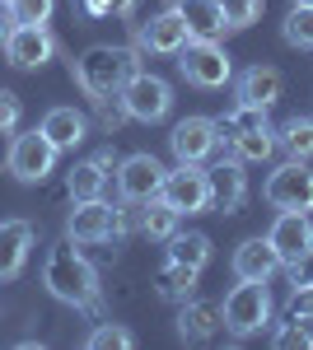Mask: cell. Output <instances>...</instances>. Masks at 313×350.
Masks as SVG:
<instances>
[{
	"label": "cell",
	"instance_id": "26",
	"mask_svg": "<svg viewBox=\"0 0 313 350\" xmlns=\"http://www.w3.org/2000/svg\"><path fill=\"white\" fill-rule=\"evenodd\" d=\"M276 145L286 150V159H304L313 163V117H290L276 131Z\"/></svg>",
	"mask_w": 313,
	"mask_h": 350
},
{
	"label": "cell",
	"instance_id": "29",
	"mask_svg": "<svg viewBox=\"0 0 313 350\" xmlns=\"http://www.w3.org/2000/svg\"><path fill=\"white\" fill-rule=\"evenodd\" d=\"M281 33H286L290 47L313 52V5H295V10L286 14V24H281Z\"/></svg>",
	"mask_w": 313,
	"mask_h": 350
},
{
	"label": "cell",
	"instance_id": "10",
	"mask_svg": "<svg viewBox=\"0 0 313 350\" xmlns=\"http://www.w3.org/2000/svg\"><path fill=\"white\" fill-rule=\"evenodd\" d=\"M178 336H183L187 346H220L225 336H229V327H225V304L220 299H183V308H178Z\"/></svg>",
	"mask_w": 313,
	"mask_h": 350
},
{
	"label": "cell",
	"instance_id": "9",
	"mask_svg": "<svg viewBox=\"0 0 313 350\" xmlns=\"http://www.w3.org/2000/svg\"><path fill=\"white\" fill-rule=\"evenodd\" d=\"M159 196H164L178 215H206V211H210L206 168H201V163H178V168H168V173H164Z\"/></svg>",
	"mask_w": 313,
	"mask_h": 350
},
{
	"label": "cell",
	"instance_id": "35",
	"mask_svg": "<svg viewBox=\"0 0 313 350\" xmlns=\"http://www.w3.org/2000/svg\"><path fill=\"white\" fill-rule=\"evenodd\" d=\"M290 318L313 323V285H295V295H290Z\"/></svg>",
	"mask_w": 313,
	"mask_h": 350
},
{
	"label": "cell",
	"instance_id": "18",
	"mask_svg": "<svg viewBox=\"0 0 313 350\" xmlns=\"http://www.w3.org/2000/svg\"><path fill=\"white\" fill-rule=\"evenodd\" d=\"M238 103H253V108H276L281 103V94H286V75L276 70V66H266V61H258V66H248L243 75H238L234 84Z\"/></svg>",
	"mask_w": 313,
	"mask_h": 350
},
{
	"label": "cell",
	"instance_id": "32",
	"mask_svg": "<svg viewBox=\"0 0 313 350\" xmlns=\"http://www.w3.org/2000/svg\"><path fill=\"white\" fill-rule=\"evenodd\" d=\"M52 10H56V0H10L14 24H47Z\"/></svg>",
	"mask_w": 313,
	"mask_h": 350
},
{
	"label": "cell",
	"instance_id": "14",
	"mask_svg": "<svg viewBox=\"0 0 313 350\" xmlns=\"http://www.w3.org/2000/svg\"><path fill=\"white\" fill-rule=\"evenodd\" d=\"M66 239H75L79 247L117 239V206H108L103 196H94V201H75V211L66 215Z\"/></svg>",
	"mask_w": 313,
	"mask_h": 350
},
{
	"label": "cell",
	"instance_id": "19",
	"mask_svg": "<svg viewBox=\"0 0 313 350\" xmlns=\"http://www.w3.org/2000/svg\"><path fill=\"white\" fill-rule=\"evenodd\" d=\"M136 33L145 38V47H150L155 56H178V52H183V42L192 38L187 24H183V14H178L173 5H168V10H159L150 24H136Z\"/></svg>",
	"mask_w": 313,
	"mask_h": 350
},
{
	"label": "cell",
	"instance_id": "24",
	"mask_svg": "<svg viewBox=\"0 0 313 350\" xmlns=\"http://www.w3.org/2000/svg\"><path fill=\"white\" fill-rule=\"evenodd\" d=\"M197 275H201V271H192V267H183V262H168V257H164V267H159V275H155L159 299H168V304L192 299L197 295Z\"/></svg>",
	"mask_w": 313,
	"mask_h": 350
},
{
	"label": "cell",
	"instance_id": "41",
	"mask_svg": "<svg viewBox=\"0 0 313 350\" xmlns=\"http://www.w3.org/2000/svg\"><path fill=\"white\" fill-rule=\"evenodd\" d=\"M0 10H10V0H0Z\"/></svg>",
	"mask_w": 313,
	"mask_h": 350
},
{
	"label": "cell",
	"instance_id": "39",
	"mask_svg": "<svg viewBox=\"0 0 313 350\" xmlns=\"http://www.w3.org/2000/svg\"><path fill=\"white\" fill-rule=\"evenodd\" d=\"M10 28H14V14H10V10H0V47H5V38H10Z\"/></svg>",
	"mask_w": 313,
	"mask_h": 350
},
{
	"label": "cell",
	"instance_id": "25",
	"mask_svg": "<svg viewBox=\"0 0 313 350\" xmlns=\"http://www.w3.org/2000/svg\"><path fill=\"white\" fill-rule=\"evenodd\" d=\"M178 219H183V215H178L164 196H155V201H145V206H140V234H145V239L168 243L173 234H178Z\"/></svg>",
	"mask_w": 313,
	"mask_h": 350
},
{
	"label": "cell",
	"instance_id": "23",
	"mask_svg": "<svg viewBox=\"0 0 313 350\" xmlns=\"http://www.w3.org/2000/svg\"><path fill=\"white\" fill-rule=\"evenodd\" d=\"M108 178H112V173L89 154V159H79L75 168L66 173V196H71V201H94V196H103Z\"/></svg>",
	"mask_w": 313,
	"mask_h": 350
},
{
	"label": "cell",
	"instance_id": "27",
	"mask_svg": "<svg viewBox=\"0 0 313 350\" xmlns=\"http://www.w3.org/2000/svg\"><path fill=\"white\" fill-rule=\"evenodd\" d=\"M164 257H168V262H183V267H192V271H206L210 239L206 234H173L168 247H164Z\"/></svg>",
	"mask_w": 313,
	"mask_h": 350
},
{
	"label": "cell",
	"instance_id": "38",
	"mask_svg": "<svg viewBox=\"0 0 313 350\" xmlns=\"http://www.w3.org/2000/svg\"><path fill=\"white\" fill-rule=\"evenodd\" d=\"M75 5L89 14V19H103V0H75Z\"/></svg>",
	"mask_w": 313,
	"mask_h": 350
},
{
	"label": "cell",
	"instance_id": "20",
	"mask_svg": "<svg viewBox=\"0 0 313 350\" xmlns=\"http://www.w3.org/2000/svg\"><path fill=\"white\" fill-rule=\"evenodd\" d=\"M276 271H281V257H276L271 239H243L234 247V275L238 280H271Z\"/></svg>",
	"mask_w": 313,
	"mask_h": 350
},
{
	"label": "cell",
	"instance_id": "8",
	"mask_svg": "<svg viewBox=\"0 0 313 350\" xmlns=\"http://www.w3.org/2000/svg\"><path fill=\"white\" fill-rule=\"evenodd\" d=\"M266 206L276 211H313V168L304 159H286L271 178H266Z\"/></svg>",
	"mask_w": 313,
	"mask_h": 350
},
{
	"label": "cell",
	"instance_id": "12",
	"mask_svg": "<svg viewBox=\"0 0 313 350\" xmlns=\"http://www.w3.org/2000/svg\"><path fill=\"white\" fill-rule=\"evenodd\" d=\"M164 173H168V168H164L155 154H145V150H140V154H127V159L117 163V173H112V178H117V196H122V201H136V206H145V201H155V196H159Z\"/></svg>",
	"mask_w": 313,
	"mask_h": 350
},
{
	"label": "cell",
	"instance_id": "37",
	"mask_svg": "<svg viewBox=\"0 0 313 350\" xmlns=\"http://www.w3.org/2000/svg\"><path fill=\"white\" fill-rule=\"evenodd\" d=\"M140 0H103V19H136Z\"/></svg>",
	"mask_w": 313,
	"mask_h": 350
},
{
	"label": "cell",
	"instance_id": "7",
	"mask_svg": "<svg viewBox=\"0 0 313 350\" xmlns=\"http://www.w3.org/2000/svg\"><path fill=\"white\" fill-rule=\"evenodd\" d=\"M122 103H127L131 122H145V126H155L164 122L168 112H173V84L155 75V70H136L127 84H122Z\"/></svg>",
	"mask_w": 313,
	"mask_h": 350
},
{
	"label": "cell",
	"instance_id": "4",
	"mask_svg": "<svg viewBox=\"0 0 313 350\" xmlns=\"http://www.w3.org/2000/svg\"><path fill=\"white\" fill-rule=\"evenodd\" d=\"M178 70L197 89H225L234 80V56L220 47V38H187L178 52Z\"/></svg>",
	"mask_w": 313,
	"mask_h": 350
},
{
	"label": "cell",
	"instance_id": "16",
	"mask_svg": "<svg viewBox=\"0 0 313 350\" xmlns=\"http://www.w3.org/2000/svg\"><path fill=\"white\" fill-rule=\"evenodd\" d=\"M33 243H38L33 219H0V280H14L28 267Z\"/></svg>",
	"mask_w": 313,
	"mask_h": 350
},
{
	"label": "cell",
	"instance_id": "28",
	"mask_svg": "<svg viewBox=\"0 0 313 350\" xmlns=\"http://www.w3.org/2000/svg\"><path fill=\"white\" fill-rule=\"evenodd\" d=\"M89 103H94V122H99V131H103V135H117V131L131 122V112H127V103H122V94L89 98Z\"/></svg>",
	"mask_w": 313,
	"mask_h": 350
},
{
	"label": "cell",
	"instance_id": "30",
	"mask_svg": "<svg viewBox=\"0 0 313 350\" xmlns=\"http://www.w3.org/2000/svg\"><path fill=\"white\" fill-rule=\"evenodd\" d=\"M262 5L266 0H220V14H225V33H243L262 19Z\"/></svg>",
	"mask_w": 313,
	"mask_h": 350
},
{
	"label": "cell",
	"instance_id": "42",
	"mask_svg": "<svg viewBox=\"0 0 313 350\" xmlns=\"http://www.w3.org/2000/svg\"><path fill=\"white\" fill-rule=\"evenodd\" d=\"M295 5H313V0H295Z\"/></svg>",
	"mask_w": 313,
	"mask_h": 350
},
{
	"label": "cell",
	"instance_id": "34",
	"mask_svg": "<svg viewBox=\"0 0 313 350\" xmlns=\"http://www.w3.org/2000/svg\"><path fill=\"white\" fill-rule=\"evenodd\" d=\"M19 117H24L19 98H14L10 89H0V135H14V131H19Z\"/></svg>",
	"mask_w": 313,
	"mask_h": 350
},
{
	"label": "cell",
	"instance_id": "6",
	"mask_svg": "<svg viewBox=\"0 0 313 350\" xmlns=\"http://www.w3.org/2000/svg\"><path fill=\"white\" fill-rule=\"evenodd\" d=\"M56 150L52 140L42 135V126H33V131H19L14 140H10V154H5V168L19 178V183H28V187H38V183H47V173L56 168Z\"/></svg>",
	"mask_w": 313,
	"mask_h": 350
},
{
	"label": "cell",
	"instance_id": "2",
	"mask_svg": "<svg viewBox=\"0 0 313 350\" xmlns=\"http://www.w3.org/2000/svg\"><path fill=\"white\" fill-rule=\"evenodd\" d=\"M140 70V61L131 47L117 42H94L79 56H71V80L84 98H108V94H122V84Z\"/></svg>",
	"mask_w": 313,
	"mask_h": 350
},
{
	"label": "cell",
	"instance_id": "31",
	"mask_svg": "<svg viewBox=\"0 0 313 350\" xmlns=\"http://www.w3.org/2000/svg\"><path fill=\"white\" fill-rule=\"evenodd\" d=\"M131 346H136V336L122 323H99L89 332V350H131Z\"/></svg>",
	"mask_w": 313,
	"mask_h": 350
},
{
	"label": "cell",
	"instance_id": "5",
	"mask_svg": "<svg viewBox=\"0 0 313 350\" xmlns=\"http://www.w3.org/2000/svg\"><path fill=\"white\" fill-rule=\"evenodd\" d=\"M225 327L229 336H258L271 327V290L266 280H238L225 295Z\"/></svg>",
	"mask_w": 313,
	"mask_h": 350
},
{
	"label": "cell",
	"instance_id": "3",
	"mask_svg": "<svg viewBox=\"0 0 313 350\" xmlns=\"http://www.w3.org/2000/svg\"><path fill=\"white\" fill-rule=\"evenodd\" d=\"M215 126H220V145H229L234 159H243V163H266L276 154V131L266 122V108L234 103L225 117H215Z\"/></svg>",
	"mask_w": 313,
	"mask_h": 350
},
{
	"label": "cell",
	"instance_id": "1",
	"mask_svg": "<svg viewBox=\"0 0 313 350\" xmlns=\"http://www.w3.org/2000/svg\"><path fill=\"white\" fill-rule=\"evenodd\" d=\"M42 285L47 295L71 304V308H99V271L79 252L75 239H61L42 262Z\"/></svg>",
	"mask_w": 313,
	"mask_h": 350
},
{
	"label": "cell",
	"instance_id": "13",
	"mask_svg": "<svg viewBox=\"0 0 313 350\" xmlns=\"http://www.w3.org/2000/svg\"><path fill=\"white\" fill-rule=\"evenodd\" d=\"M168 150H173L178 163H206L210 154L220 150V126H215V117H201V112L183 117V122L168 131Z\"/></svg>",
	"mask_w": 313,
	"mask_h": 350
},
{
	"label": "cell",
	"instance_id": "36",
	"mask_svg": "<svg viewBox=\"0 0 313 350\" xmlns=\"http://www.w3.org/2000/svg\"><path fill=\"white\" fill-rule=\"evenodd\" d=\"M286 271H290V280H295V285H313V247H309V252H299Z\"/></svg>",
	"mask_w": 313,
	"mask_h": 350
},
{
	"label": "cell",
	"instance_id": "33",
	"mask_svg": "<svg viewBox=\"0 0 313 350\" xmlns=\"http://www.w3.org/2000/svg\"><path fill=\"white\" fill-rule=\"evenodd\" d=\"M271 346H281V350H309V327L295 323V318H286V323L271 332Z\"/></svg>",
	"mask_w": 313,
	"mask_h": 350
},
{
	"label": "cell",
	"instance_id": "17",
	"mask_svg": "<svg viewBox=\"0 0 313 350\" xmlns=\"http://www.w3.org/2000/svg\"><path fill=\"white\" fill-rule=\"evenodd\" d=\"M266 239H271V247H276L281 267H290L299 252H309V247H313V219H309V211H281Z\"/></svg>",
	"mask_w": 313,
	"mask_h": 350
},
{
	"label": "cell",
	"instance_id": "15",
	"mask_svg": "<svg viewBox=\"0 0 313 350\" xmlns=\"http://www.w3.org/2000/svg\"><path fill=\"white\" fill-rule=\"evenodd\" d=\"M206 183H210V211H220V215H234L238 206L248 201L243 159H215L206 168Z\"/></svg>",
	"mask_w": 313,
	"mask_h": 350
},
{
	"label": "cell",
	"instance_id": "22",
	"mask_svg": "<svg viewBox=\"0 0 313 350\" xmlns=\"http://www.w3.org/2000/svg\"><path fill=\"white\" fill-rule=\"evenodd\" d=\"M173 10L183 14V24H187L192 38H220V33H225L220 0H173Z\"/></svg>",
	"mask_w": 313,
	"mask_h": 350
},
{
	"label": "cell",
	"instance_id": "11",
	"mask_svg": "<svg viewBox=\"0 0 313 350\" xmlns=\"http://www.w3.org/2000/svg\"><path fill=\"white\" fill-rule=\"evenodd\" d=\"M56 52H61V42L47 24H14L5 38V61L14 70H42Z\"/></svg>",
	"mask_w": 313,
	"mask_h": 350
},
{
	"label": "cell",
	"instance_id": "21",
	"mask_svg": "<svg viewBox=\"0 0 313 350\" xmlns=\"http://www.w3.org/2000/svg\"><path fill=\"white\" fill-rule=\"evenodd\" d=\"M42 135L66 154V150H75L79 140L89 135V117H84L79 108H66V103H61V108H52L47 117H42Z\"/></svg>",
	"mask_w": 313,
	"mask_h": 350
},
{
	"label": "cell",
	"instance_id": "40",
	"mask_svg": "<svg viewBox=\"0 0 313 350\" xmlns=\"http://www.w3.org/2000/svg\"><path fill=\"white\" fill-rule=\"evenodd\" d=\"M295 323H299V318H295ZM304 327H309V350H313V323H304Z\"/></svg>",
	"mask_w": 313,
	"mask_h": 350
}]
</instances>
